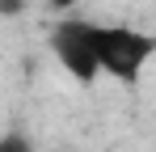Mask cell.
Segmentation results:
<instances>
[{
    "instance_id": "6da1fadb",
    "label": "cell",
    "mask_w": 156,
    "mask_h": 152,
    "mask_svg": "<svg viewBox=\"0 0 156 152\" xmlns=\"http://www.w3.org/2000/svg\"><path fill=\"white\" fill-rule=\"evenodd\" d=\"M89 47L97 55L101 76L135 85L144 68L156 59V34L135 30V25H114V21H89Z\"/></svg>"
},
{
    "instance_id": "5b68a950",
    "label": "cell",
    "mask_w": 156,
    "mask_h": 152,
    "mask_svg": "<svg viewBox=\"0 0 156 152\" xmlns=\"http://www.w3.org/2000/svg\"><path fill=\"white\" fill-rule=\"evenodd\" d=\"M51 4H55V9H68V4H72V0H51Z\"/></svg>"
},
{
    "instance_id": "277c9868",
    "label": "cell",
    "mask_w": 156,
    "mask_h": 152,
    "mask_svg": "<svg viewBox=\"0 0 156 152\" xmlns=\"http://www.w3.org/2000/svg\"><path fill=\"white\" fill-rule=\"evenodd\" d=\"M21 9H26L21 0H0V17H17Z\"/></svg>"
},
{
    "instance_id": "8992f818",
    "label": "cell",
    "mask_w": 156,
    "mask_h": 152,
    "mask_svg": "<svg viewBox=\"0 0 156 152\" xmlns=\"http://www.w3.org/2000/svg\"><path fill=\"white\" fill-rule=\"evenodd\" d=\"M89 152H97V148H89Z\"/></svg>"
},
{
    "instance_id": "3957f363",
    "label": "cell",
    "mask_w": 156,
    "mask_h": 152,
    "mask_svg": "<svg viewBox=\"0 0 156 152\" xmlns=\"http://www.w3.org/2000/svg\"><path fill=\"white\" fill-rule=\"evenodd\" d=\"M0 152H34L26 135H0Z\"/></svg>"
},
{
    "instance_id": "7a4b0ae2",
    "label": "cell",
    "mask_w": 156,
    "mask_h": 152,
    "mask_svg": "<svg viewBox=\"0 0 156 152\" xmlns=\"http://www.w3.org/2000/svg\"><path fill=\"white\" fill-rule=\"evenodd\" d=\"M51 55L59 59V68L72 76L76 85H93L101 68H97V55L89 47V21H80V17H63V21L51 25Z\"/></svg>"
}]
</instances>
